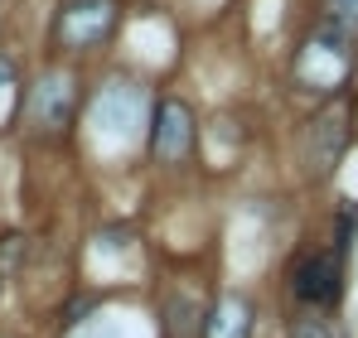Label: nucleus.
Listing matches in <instances>:
<instances>
[{"mask_svg": "<svg viewBox=\"0 0 358 338\" xmlns=\"http://www.w3.org/2000/svg\"><path fill=\"white\" fill-rule=\"evenodd\" d=\"M117 24V5L112 0H63L59 20H54V39L63 49H97Z\"/></svg>", "mask_w": 358, "mask_h": 338, "instance_id": "obj_1", "label": "nucleus"}, {"mask_svg": "<svg viewBox=\"0 0 358 338\" xmlns=\"http://www.w3.org/2000/svg\"><path fill=\"white\" fill-rule=\"evenodd\" d=\"M141 121H145V92L136 87V82H107L97 97H92V126H97V135H107V140H131L136 131H141Z\"/></svg>", "mask_w": 358, "mask_h": 338, "instance_id": "obj_2", "label": "nucleus"}, {"mask_svg": "<svg viewBox=\"0 0 358 338\" xmlns=\"http://www.w3.org/2000/svg\"><path fill=\"white\" fill-rule=\"evenodd\" d=\"M150 150H155V160H165V165H179V160L194 150V116H189V107H184L179 97H165V102L155 107Z\"/></svg>", "mask_w": 358, "mask_h": 338, "instance_id": "obj_3", "label": "nucleus"}, {"mask_svg": "<svg viewBox=\"0 0 358 338\" xmlns=\"http://www.w3.org/2000/svg\"><path fill=\"white\" fill-rule=\"evenodd\" d=\"M296 295L305 304H334L344 295V256L339 251H315L296 266Z\"/></svg>", "mask_w": 358, "mask_h": 338, "instance_id": "obj_4", "label": "nucleus"}, {"mask_svg": "<svg viewBox=\"0 0 358 338\" xmlns=\"http://www.w3.org/2000/svg\"><path fill=\"white\" fill-rule=\"evenodd\" d=\"M73 78L68 73H44L39 82H34V92H29V121L39 126V131H59L68 126V116H73Z\"/></svg>", "mask_w": 358, "mask_h": 338, "instance_id": "obj_5", "label": "nucleus"}, {"mask_svg": "<svg viewBox=\"0 0 358 338\" xmlns=\"http://www.w3.org/2000/svg\"><path fill=\"white\" fill-rule=\"evenodd\" d=\"M344 145H349V126H344V116H339V112L320 116V121L310 126V169H315V174H329V169L339 165Z\"/></svg>", "mask_w": 358, "mask_h": 338, "instance_id": "obj_6", "label": "nucleus"}, {"mask_svg": "<svg viewBox=\"0 0 358 338\" xmlns=\"http://www.w3.org/2000/svg\"><path fill=\"white\" fill-rule=\"evenodd\" d=\"M203 338H252V304L242 295H223L218 309L208 314Z\"/></svg>", "mask_w": 358, "mask_h": 338, "instance_id": "obj_7", "label": "nucleus"}, {"mask_svg": "<svg viewBox=\"0 0 358 338\" xmlns=\"http://www.w3.org/2000/svg\"><path fill=\"white\" fill-rule=\"evenodd\" d=\"M354 232H358V203H349V208L339 213V227H334V251H339V256L354 247Z\"/></svg>", "mask_w": 358, "mask_h": 338, "instance_id": "obj_8", "label": "nucleus"}, {"mask_svg": "<svg viewBox=\"0 0 358 338\" xmlns=\"http://www.w3.org/2000/svg\"><path fill=\"white\" fill-rule=\"evenodd\" d=\"M329 20L339 24V29H358V0H329Z\"/></svg>", "mask_w": 358, "mask_h": 338, "instance_id": "obj_9", "label": "nucleus"}, {"mask_svg": "<svg viewBox=\"0 0 358 338\" xmlns=\"http://www.w3.org/2000/svg\"><path fill=\"white\" fill-rule=\"evenodd\" d=\"M291 338H334V334H329V324H324V319H315V314H310V319H296V324H291Z\"/></svg>", "mask_w": 358, "mask_h": 338, "instance_id": "obj_10", "label": "nucleus"}, {"mask_svg": "<svg viewBox=\"0 0 358 338\" xmlns=\"http://www.w3.org/2000/svg\"><path fill=\"white\" fill-rule=\"evenodd\" d=\"M5 82H10V63H0V87H5Z\"/></svg>", "mask_w": 358, "mask_h": 338, "instance_id": "obj_11", "label": "nucleus"}]
</instances>
